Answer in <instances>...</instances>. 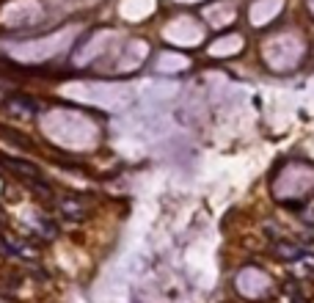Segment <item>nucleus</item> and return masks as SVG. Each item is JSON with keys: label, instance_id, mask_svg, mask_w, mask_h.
<instances>
[{"label": "nucleus", "instance_id": "obj_3", "mask_svg": "<svg viewBox=\"0 0 314 303\" xmlns=\"http://www.w3.org/2000/svg\"><path fill=\"white\" fill-rule=\"evenodd\" d=\"M273 254L279 256V259H300V256H306V251L300 246H295V243H276L273 246Z\"/></svg>", "mask_w": 314, "mask_h": 303}, {"label": "nucleus", "instance_id": "obj_4", "mask_svg": "<svg viewBox=\"0 0 314 303\" xmlns=\"http://www.w3.org/2000/svg\"><path fill=\"white\" fill-rule=\"evenodd\" d=\"M0 138H6V141H11V143H17V146H22L25 152H33V143H30L22 133H17V130L6 127V124H0Z\"/></svg>", "mask_w": 314, "mask_h": 303}, {"label": "nucleus", "instance_id": "obj_1", "mask_svg": "<svg viewBox=\"0 0 314 303\" xmlns=\"http://www.w3.org/2000/svg\"><path fill=\"white\" fill-rule=\"evenodd\" d=\"M0 163H3L8 171L20 174L22 179H39V174H42V171L36 168L33 163H28V160H17V157H8V155H0Z\"/></svg>", "mask_w": 314, "mask_h": 303}, {"label": "nucleus", "instance_id": "obj_2", "mask_svg": "<svg viewBox=\"0 0 314 303\" xmlns=\"http://www.w3.org/2000/svg\"><path fill=\"white\" fill-rule=\"evenodd\" d=\"M6 108L14 113H25V116H33V113H39V102L36 99H28V97H11L6 99Z\"/></svg>", "mask_w": 314, "mask_h": 303}]
</instances>
